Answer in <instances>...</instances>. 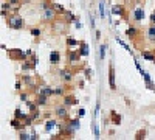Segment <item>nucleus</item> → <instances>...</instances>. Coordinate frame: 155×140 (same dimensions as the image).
Listing matches in <instances>:
<instances>
[{
	"label": "nucleus",
	"instance_id": "obj_1",
	"mask_svg": "<svg viewBox=\"0 0 155 140\" xmlns=\"http://www.w3.org/2000/svg\"><path fill=\"white\" fill-rule=\"evenodd\" d=\"M6 24H8V26L11 30H23L25 28L23 19H22L17 13L9 14V17H6Z\"/></svg>",
	"mask_w": 155,
	"mask_h": 140
},
{
	"label": "nucleus",
	"instance_id": "obj_2",
	"mask_svg": "<svg viewBox=\"0 0 155 140\" xmlns=\"http://www.w3.org/2000/svg\"><path fill=\"white\" fill-rule=\"evenodd\" d=\"M68 111H70V107H67L65 104H56L54 109H53L54 117H56L58 120H62V121H65V120L70 118V112Z\"/></svg>",
	"mask_w": 155,
	"mask_h": 140
},
{
	"label": "nucleus",
	"instance_id": "obj_3",
	"mask_svg": "<svg viewBox=\"0 0 155 140\" xmlns=\"http://www.w3.org/2000/svg\"><path fill=\"white\" fill-rule=\"evenodd\" d=\"M58 16L59 14L56 13V9H54L53 6H50V8L43 9V11L41 13V19H42V22H53Z\"/></svg>",
	"mask_w": 155,
	"mask_h": 140
},
{
	"label": "nucleus",
	"instance_id": "obj_4",
	"mask_svg": "<svg viewBox=\"0 0 155 140\" xmlns=\"http://www.w3.org/2000/svg\"><path fill=\"white\" fill-rule=\"evenodd\" d=\"M59 78L62 79V83H65V84H70L71 81H73V78H75V75H73V70L71 69H62L59 72Z\"/></svg>",
	"mask_w": 155,
	"mask_h": 140
},
{
	"label": "nucleus",
	"instance_id": "obj_5",
	"mask_svg": "<svg viewBox=\"0 0 155 140\" xmlns=\"http://www.w3.org/2000/svg\"><path fill=\"white\" fill-rule=\"evenodd\" d=\"M67 61L70 66H75L81 61V55L78 50H67Z\"/></svg>",
	"mask_w": 155,
	"mask_h": 140
},
{
	"label": "nucleus",
	"instance_id": "obj_6",
	"mask_svg": "<svg viewBox=\"0 0 155 140\" xmlns=\"http://www.w3.org/2000/svg\"><path fill=\"white\" fill-rule=\"evenodd\" d=\"M6 51H8V55H9L11 59H20V61L28 59V58H26V53L22 51L20 48H13V50H6Z\"/></svg>",
	"mask_w": 155,
	"mask_h": 140
},
{
	"label": "nucleus",
	"instance_id": "obj_7",
	"mask_svg": "<svg viewBox=\"0 0 155 140\" xmlns=\"http://www.w3.org/2000/svg\"><path fill=\"white\" fill-rule=\"evenodd\" d=\"M67 25H70V24H68L67 20H65V19L62 17V20H59V22H54L51 28H53V31H54V33L60 34V33H64V31H65V28H67Z\"/></svg>",
	"mask_w": 155,
	"mask_h": 140
},
{
	"label": "nucleus",
	"instance_id": "obj_8",
	"mask_svg": "<svg viewBox=\"0 0 155 140\" xmlns=\"http://www.w3.org/2000/svg\"><path fill=\"white\" fill-rule=\"evenodd\" d=\"M109 87L110 90H116V83H115V67L113 64H109Z\"/></svg>",
	"mask_w": 155,
	"mask_h": 140
},
{
	"label": "nucleus",
	"instance_id": "obj_9",
	"mask_svg": "<svg viewBox=\"0 0 155 140\" xmlns=\"http://www.w3.org/2000/svg\"><path fill=\"white\" fill-rule=\"evenodd\" d=\"M78 103H79V100H78L76 98V96L75 95H67V94H65L64 96H62V104H65V106H67V107H71V106H76Z\"/></svg>",
	"mask_w": 155,
	"mask_h": 140
},
{
	"label": "nucleus",
	"instance_id": "obj_10",
	"mask_svg": "<svg viewBox=\"0 0 155 140\" xmlns=\"http://www.w3.org/2000/svg\"><path fill=\"white\" fill-rule=\"evenodd\" d=\"M132 17H134V20L137 24L143 22V19H144V8L143 6H138L134 9V14H132Z\"/></svg>",
	"mask_w": 155,
	"mask_h": 140
},
{
	"label": "nucleus",
	"instance_id": "obj_11",
	"mask_svg": "<svg viewBox=\"0 0 155 140\" xmlns=\"http://www.w3.org/2000/svg\"><path fill=\"white\" fill-rule=\"evenodd\" d=\"M67 94V84H62V86H54L53 87V96H60V98H62V96Z\"/></svg>",
	"mask_w": 155,
	"mask_h": 140
},
{
	"label": "nucleus",
	"instance_id": "obj_12",
	"mask_svg": "<svg viewBox=\"0 0 155 140\" xmlns=\"http://www.w3.org/2000/svg\"><path fill=\"white\" fill-rule=\"evenodd\" d=\"M59 62H60V51L59 50H51L50 51V64L58 66Z\"/></svg>",
	"mask_w": 155,
	"mask_h": 140
},
{
	"label": "nucleus",
	"instance_id": "obj_13",
	"mask_svg": "<svg viewBox=\"0 0 155 140\" xmlns=\"http://www.w3.org/2000/svg\"><path fill=\"white\" fill-rule=\"evenodd\" d=\"M34 67H36V64L31 61V59H25V61H22V66H20V69H22V72H31V70H34Z\"/></svg>",
	"mask_w": 155,
	"mask_h": 140
},
{
	"label": "nucleus",
	"instance_id": "obj_14",
	"mask_svg": "<svg viewBox=\"0 0 155 140\" xmlns=\"http://www.w3.org/2000/svg\"><path fill=\"white\" fill-rule=\"evenodd\" d=\"M138 34H140V30H138L135 25H130L129 28L126 30V36L129 37V39H137Z\"/></svg>",
	"mask_w": 155,
	"mask_h": 140
},
{
	"label": "nucleus",
	"instance_id": "obj_15",
	"mask_svg": "<svg viewBox=\"0 0 155 140\" xmlns=\"http://www.w3.org/2000/svg\"><path fill=\"white\" fill-rule=\"evenodd\" d=\"M110 13H112L113 16H123L126 14V8H124V5H113L112 9H110Z\"/></svg>",
	"mask_w": 155,
	"mask_h": 140
},
{
	"label": "nucleus",
	"instance_id": "obj_16",
	"mask_svg": "<svg viewBox=\"0 0 155 140\" xmlns=\"http://www.w3.org/2000/svg\"><path fill=\"white\" fill-rule=\"evenodd\" d=\"M11 128L13 129H16V131H22V129L25 128V125H23V120H20V118H13L11 120Z\"/></svg>",
	"mask_w": 155,
	"mask_h": 140
},
{
	"label": "nucleus",
	"instance_id": "obj_17",
	"mask_svg": "<svg viewBox=\"0 0 155 140\" xmlns=\"http://www.w3.org/2000/svg\"><path fill=\"white\" fill-rule=\"evenodd\" d=\"M56 126H59V123L56 121V118H50V120H47V123H45V128H43V131H45V132H50L51 129H54Z\"/></svg>",
	"mask_w": 155,
	"mask_h": 140
},
{
	"label": "nucleus",
	"instance_id": "obj_18",
	"mask_svg": "<svg viewBox=\"0 0 155 140\" xmlns=\"http://www.w3.org/2000/svg\"><path fill=\"white\" fill-rule=\"evenodd\" d=\"M22 81H23V84L25 86H28V87H33L36 83H34V78H33V75H26V73H23L22 75Z\"/></svg>",
	"mask_w": 155,
	"mask_h": 140
},
{
	"label": "nucleus",
	"instance_id": "obj_19",
	"mask_svg": "<svg viewBox=\"0 0 155 140\" xmlns=\"http://www.w3.org/2000/svg\"><path fill=\"white\" fill-rule=\"evenodd\" d=\"M146 39L149 42H155V25L151 24V26L146 30Z\"/></svg>",
	"mask_w": 155,
	"mask_h": 140
},
{
	"label": "nucleus",
	"instance_id": "obj_20",
	"mask_svg": "<svg viewBox=\"0 0 155 140\" xmlns=\"http://www.w3.org/2000/svg\"><path fill=\"white\" fill-rule=\"evenodd\" d=\"M48 98H50V96L43 95V94H37V96H36V103H37L39 106H47V104L50 103Z\"/></svg>",
	"mask_w": 155,
	"mask_h": 140
},
{
	"label": "nucleus",
	"instance_id": "obj_21",
	"mask_svg": "<svg viewBox=\"0 0 155 140\" xmlns=\"http://www.w3.org/2000/svg\"><path fill=\"white\" fill-rule=\"evenodd\" d=\"M78 51H79L81 56H88V53H90V51H88V44L85 41H82L79 44V50H78Z\"/></svg>",
	"mask_w": 155,
	"mask_h": 140
},
{
	"label": "nucleus",
	"instance_id": "obj_22",
	"mask_svg": "<svg viewBox=\"0 0 155 140\" xmlns=\"http://www.w3.org/2000/svg\"><path fill=\"white\" fill-rule=\"evenodd\" d=\"M110 120H112V123L116 125V126L121 125V115L116 111H110Z\"/></svg>",
	"mask_w": 155,
	"mask_h": 140
},
{
	"label": "nucleus",
	"instance_id": "obj_23",
	"mask_svg": "<svg viewBox=\"0 0 155 140\" xmlns=\"http://www.w3.org/2000/svg\"><path fill=\"white\" fill-rule=\"evenodd\" d=\"M141 58L146 59V61H151V62H155V55L152 51H147V50H143L141 51Z\"/></svg>",
	"mask_w": 155,
	"mask_h": 140
},
{
	"label": "nucleus",
	"instance_id": "obj_24",
	"mask_svg": "<svg viewBox=\"0 0 155 140\" xmlns=\"http://www.w3.org/2000/svg\"><path fill=\"white\" fill-rule=\"evenodd\" d=\"M19 139L20 140H30V139H37V136L36 134H28L22 129V131H19Z\"/></svg>",
	"mask_w": 155,
	"mask_h": 140
},
{
	"label": "nucleus",
	"instance_id": "obj_25",
	"mask_svg": "<svg viewBox=\"0 0 155 140\" xmlns=\"http://www.w3.org/2000/svg\"><path fill=\"white\" fill-rule=\"evenodd\" d=\"M39 94H43L51 98L53 96V87H50V86H41V90H39Z\"/></svg>",
	"mask_w": 155,
	"mask_h": 140
},
{
	"label": "nucleus",
	"instance_id": "obj_26",
	"mask_svg": "<svg viewBox=\"0 0 155 140\" xmlns=\"http://www.w3.org/2000/svg\"><path fill=\"white\" fill-rule=\"evenodd\" d=\"M62 17L67 20L68 24H75V20H76V16L71 13V11H65V13L62 14Z\"/></svg>",
	"mask_w": 155,
	"mask_h": 140
},
{
	"label": "nucleus",
	"instance_id": "obj_27",
	"mask_svg": "<svg viewBox=\"0 0 155 140\" xmlns=\"http://www.w3.org/2000/svg\"><path fill=\"white\" fill-rule=\"evenodd\" d=\"M65 44H67V47H79V44H81V42H79V41H76L75 37L68 36L67 39H65Z\"/></svg>",
	"mask_w": 155,
	"mask_h": 140
},
{
	"label": "nucleus",
	"instance_id": "obj_28",
	"mask_svg": "<svg viewBox=\"0 0 155 140\" xmlns=\"http://www.w3.org/2000/svg\"><path fill=\"white\" fill-rule=\"evenodd\" d=\"M28 115H30V114H26V112H23V111L20 109V107H17V109L14 111V117H16V118H20V120H25V118L28 117Z\"/></svg>",
	"mask_w": 155,
	"mask_h": 140
},
{
	"label": "nucleus",
	"instance_id": "obj_29",
	"mask_svg": "<svg viewBox=\"0 0 155 140\" xmlns=\"http://www.w3.org/2000/svg\"><path fill=\"white\" fill-rule=\"evenodd\" d=\"M26 106H28V111H30V112L39 111V107H41V106L36 103V101H26Z\"/></svg>",
	"mask_w": 155,
	"mask_h": 140
},
{
	"label": "nucleus",
	"instance_id": "obj_30",
	"mask_svg": "<svg viewBox=\"0 0 155 140\" xmlns=\"http://www.w3.org/2000/svg\"><path fill=\"white\" fill-rule=\"evenodd\" d=\"M51 6H53L54 9H56V13H58L59 16H62V14H64L65 11H67V9H65L64 6H60V5H59V3H51Z\"/></svg>",
	"mask_w": 155,
	"mask_h": 140
},
{
	"label": "nucleus",
	"instance_id": "obj_31",
	"mask_svg": "<svg viewBox=\"0 0 155 140\" xmlns=\"http://www.w3.org/2000/svg\"><path fill=\"white\" fill-rule=\"evenodd\" d=\"M106 50H107V45L106 44H102L101 47H99V59H101V61L106 58Z\"/></svg>",
	"mask_w": 155,
	"mask_h": 140
},
{
	"label": "nucleus",
	"instance_id": "obj_32",
	"mask_svg": "<svg viewBox=\"0 0 155 140\" xmlns=\"http://www.w3.org/2000/svg\"><path fill=\"white\" fill-rule=\"evenodd\" d=\"M30 117H31L34 121H37L39 118H42V112H41V111H34V112H31V114H30Z\"/></svg>",
	"mask_w": 155,
	"mask_h": 140
},
{
	"label": "nucleus",
	"instance_id": "obj_33",
	"mask_svg": "<svg viewBox=\"0 0 155 140\" xmlns=\"http://www.w3.org/2000/svg\"><path fill=\"white\" fill-rule=\"evenodd\" d=\"M144 137H146V129H140V131L135 134V139L137 140H143Z\"/></svg>",
	"mask_w": 155,
	"mask_h": 140
},
{
	"label": "nucleus",
	"instance_id": "obj_34",
	"mask_svg": "<svg viewBox=\"0 0 155 140\" xmlns=\"http://www.w3.org/2000/svg\"><path fill=\"white\" fill-rule=\"evenodd\" d=\"M116 42H118V44H119V45H123V47L126 48V50H127V51H129V53H130V55H134V51H132V50H130V47H129V45H127V44H126V42H124V41H121V39H118V37H116Z\"/></svg>",
	"mask_w": 155,
	"mask_h": 140
},
{
	"label": "nucleus",
	"instance_id": "obj_35",
	"mask_svg": "<svg viewBox=\"0 0 155 140\" xmlns=\"http://www.w3.org/2000/svg\"><path fill=\"white\" fill-rule=\"evenodd\" d=\"M23 125H25V128H30V126L34 125V120H33V118L28 115V117H26L25 120H23Z\"/></svg>",
	"mask_w": 155,
	"mask_h": 140
},
{
	"label": "nucleus",
	"instance_id": "obj_36",
	"mask_svg": "<svg viewBox=\"0 0 155 140\" xmlns=\"http://www.w3.org/2000/svg\"><path fill=\"white\" fill-rule=\"evenodd\" d=\"M30 33H31L33 36H34V37H41V34H42V31H41V30H39V28H31V30H30Z\"/></svg>",
	"mask_w": 155,
	"mask_h": 140
},
{
	"label": "nucleus",
	"instance_id": "obj_37",
	"mask_svg": "<svg viewBox=\"0 0 155 140\" xmlns=\"http://www.w3.org/2000/svg\"><path fill=\"white\" fill-rule=\"evenodd\" d=\"M22 86H23V81H22V78H20L16 81V90H17V92H22V89H23Z\"/></svg>",
	"mask_w": 155,
	"mask_h": 140
},
{
	"label": "nucleus",
	"instance_id": "obj_38",
	"mask_svg": "<svg viewBox=\"0 0 155 140\" xmlns=\"http://www.w3.org/2000/svg\"><path fill=\"white\" fill-rule=\"evenodd\" d=\"M28 96H30L28 92H20V94H19V98H20L22 101H25V103L28 101Z\"/></svg>",
	"mask_w": 155,
	"mask_h": 140
},
{
	"label": "nucleus",
	"instance_id": "obj_39",
	"mask_svg": "<svg viewBox=\"0 0 155 140\" xmlns=\"http://www.w3.org/2000/svg\"><path fill=\"white\" fill-rule=\"evenodd\" d=\"M54 112H45V114H42V118H45V120H50V118H53Z\"/></svg>",
	"mask_w": 155,
	"mask_h": 140
},
{
	"label": "nucleus",
	"instance_id": "obj_40",
	"mask_svg": "<svg viewBox=\"0 0 155 140\" xmlns=\"http://www.w3.org/2000/svg\"><path fill=\"white\" fill-rule=\"evenodd\" d=\"M84 115H85V109H84V107H81V109L78 111V117H79V118H82Z\"/></svg>",
	"mask_w": 155,
	"mask_h": 140
},
{
	"label": "nucleus",
	"instance_id": "obj_41",
	"mask_svg": "<svg viewBox=\"0 0 155 140\" xmlns=\"http://www.w3.org/2000/svg\"><path fill=\"white\" fill-rule=\"evenodd\" d=\"M99 16H101V17L104 19V5H102V3L99 5Z\"/></svg>",
	"mask_w": 155,
	"mask_h": 140
},
{
	"label": "nucleus",
	"instance_id": "obj_42",
	"mask_svg": "<svg viewBox=\"0 0 155 140\" xmlns=\"http://www.w3.org/2000/svg\"><path fill=\"white\" fill-rule=\"evenodd\" d=\"M25 53H26V58H33V56H34V51H33L31 48H30V50H26Z\"/></svg>",
	"mask_w": 155,
	"mask_h": 140
},
{
	"label": "nucleus",
	"instance_id": "obj_43",
	"mask_svg": "<svg viewBox=\"0 0 155 140\" xmlns=\"http://www.w3.org/2000/svg\"><path fill=\"white\" fill-rule=\"evenodd\" d=\"M75 26H76V28H82V22H79V20H75Z\"/></svg>",
	"mask_w": 155,
	"mask_h": 140
},
{
	"label": "nucleus",
	"instance_id": "obj_44",
	"mask_svg": "<svg viewBox=\"0 0 155 140\" xmlns=\"http://www.w3.org/2000/svg\"><path fill=\"white\" fill-rule=\"evenodd\" d=\"M92 73H93V72H92L90 69H85V75H87V78H92Z\"/></svg>",
	"mask_w": 155,
	"mask_h": 140
},
{
	"label": "nucleus",
	"instance_id": "obj_45",
	"mask_svg": "<svg viewBox=\"0 0 155 140\" xmlns=\"http://www.w3.org/2000/svg\"><path fill=\"white\" fill-rule=\"evenodd\" d=\"M93 132H95V137L98 139V137H99V132H98V128H96L95 125H93Z\"/></svg>",
	"mask_w": 155,
	"mask_h": 140
},
{
	"label": "nucleus",
	"instance_id": "obj_46",
	"mask_svg": "<svg viewBox=\"0 0 155 140\" xmlns=\"http://www.w3.org/2000/svg\"><path fill=\"white\" fill-rule=\"evenodd\" d=\"M151 24H152V25H155V11L151 14Z\"/></svg>",
	"mask_w": 155,
	"mask_h": 140
},
{
	"label": "nucleus",
	"instance_id": "obj_47",
	"mask_svg": "<svg viewBox=\"0 0 155 140\" xmlns=\"http://www.w3.org/2000/svg\"><path fill=\"white\" fill-rule=\"evenodd\" d=\"M84 79H81V81H79V84H78V87H79V89H84Z\"/></svg>",
	"mask_w": 155,
	"mask_h": 140
},
{
	"label": "nucleus",
	"instance_id": "obj_48",
	"mask_svg": "<svg viewBox=\"0 0 155 140\" xmlns=\"http://www.w3.org/2000/svg\"><path fill=\"white\" fill-rule=\"evenodd\" d=\"M96 39H101V31H96Z\"/></svg>",
	"mask_w": 155,
	"mask_h": 140
},
{
	"label": "nucleus",
	"instance_id": "obj_49",
	"mask_svg": "<svg viewBox=\"0 0 155 140\" xmlns=\"http://www.w3.org/2000/svg\"><path fill=\"white\" fill-rule=\"evenodd\" d=\"M22 2H23V3H28V2H31V0H22Z\"/></svg>",
	"mask_w": 155,
	"mask_h": 140
},
{
	"label": "nucleus",
	"instance_id": "obj_50",
	"mask_svg": "<svg viewBox=\"0 0 155 140\" xmlns=\"http://www.w3.org/2000/svg\"><path fill=\"white\" fill-rule=\"evenodd\" d=\"M154 66H155V62H154Z\"/></svg>",
	"mask_w": 155,
	"mask_h": 140
}]
</instances>
